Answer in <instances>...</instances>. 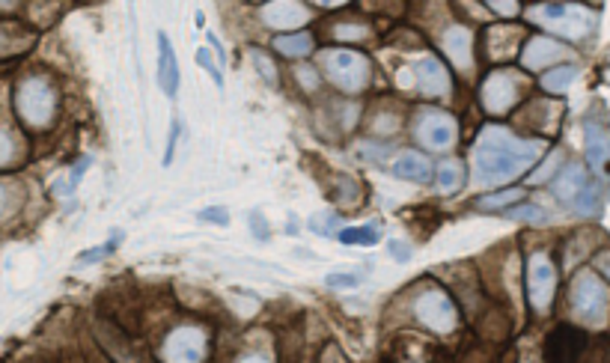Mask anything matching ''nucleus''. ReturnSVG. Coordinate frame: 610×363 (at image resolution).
<instances>
[{"instance_id":"f257e3e1","label":"nucleus","mask_w":610,"mask_h":363,"mask_svg":"<svg viewBox=\"0 0 610 363\" xmlns=\"http://www.w3.org/2000/svg\"><path fill=\"white\" fill-rule=\"evenodd\" d=\"M542 152H545V143L542 140H524L515 138L512 131L491 126L480 134L477 146H473V176L482 185L510 182L522 176L527 167H533Z\"/></svg>"},{"instance_id":"f03ea898","label":"nucleus","mask_w":610,"mask_h":363,"mask_svg":"<svg viewBox=\"0 0 610 363\" xmlns=\"http://www.w3.org/2000/svg\"><path fill=\"white\" fill-rule=\"evenodd\" d=\"M322 75L336 89H343L348 96H357L372 84V63L367 54L355 48H327L319 54Z\"/></svg>"},{"instance_id":"7ed1b4c3","label":"nucleus","mask_w":610,"mask_h":363,"mask_svg":"<svg viewBox=\"0 0 610 363\" xmlns=\"http://www.w3.org/2000/svg\"><path fill=\"white\" fill-rule=\"evenodd\" d=\"M57 89L42 75H27L16 87V110L25 126L30 129H48L57 117Z\"/></svg>"},{"instance_id":"20e7f679","label":"nucleus","mask_w":610,"mask_h":363,"mask_svg":"<svg viewBox=\"0 0 610 363\" xmlns=\"http://www.w3.org/2000/svg\"><path fill=\"white\" fill-rule=\"evenodd\" d=\"M569 307L581 325L602 327L610 313V289L593 271H581V275H574L569 286Z\"/></svg>"},{"instance_id":"39448f33","label":"nucleus","mask_w":610,"mask_h":363,"mask_svg":"<svg viewBox=\"0 0 610 363\" xmlns=\"http://www.w3.org/2000/svg\"><path fill=\"white\" fill-rule=\"evenodd\" d=\"M527 89V78L518 75L515 69H494L480 87V101L485 113L491 117H506L518 101H522Z\"/></svg>"},{"instance_id":"423d86ee","label":"nucleus","mask_w":610,"mask_h":363,"mask_svg":"<svg viewBox=\"0 0 610 363\" xmlns=\"http://www.w3.org/2000/svg\"><path fill=\"white\" fill-rule=\"evenodd\" d=\"M414 316L417 322H420L426 331H432L438 337H447L453 334L459 327V307L456 301L450 298V295L440 289V286H429L417 295L414 301Z\"/></svg>"},{"instance_id":"0eeeda50","label":"nucleus","mask_w":610,"mask_h":363,"mask_svg":"<svg viewBox=\"0 0 610 363\" xmlns=\"http://www.w3.org/2000/svg\"><path fill=\"white\" fill-rule=\"evenodd\" d=\"M414 140L429 152H447L459 140V122L447 110L423 108L414 117Z\"/></svg>"},{"instance_id":"6e6552de","label":"nucleus","mask_w":610,"mask_h":363,"mask_svg":"<svg viewBox=\"0 0 610 363\" xmlns=\"http://www.w3.org/2000/svg\"><path fill=\"white\" fill-rule=\"evenodd\" d=\"M553 194H557L560 202H566L578 214H598L602 202H598V194L593 188L590 176L581 164H569L563 167V173L553 179Z\"/></svg>"},{"instance_id":"1a4fd4ad","label":"nucleus","mask_w":610,"mask_h":363,"mask_svg":"<svg viewBox=\"0 0 610 363\" xmlns=\"http://www.w3.org/2000/svg\"><path fill=\"white\" fill-rule=\"evenodd\" d=\"M209 351V337L202 327L182 325L167 334L161 343V360L164 363H202Z\"/></svg>"},{"instance_id":"9d476101","label":"nucleus","mask_w":610,"mask_h":363,"mask_svg":"<svg viewBox=\"0 0 610 363\" xmlns=\"http://www.w3.org/2000/svg\"><path fill=\"white\" fill-rule=\"evenodd\" d=\"M557 295V268L548 254H533L527 263V298L536 313H548Z\"/></svg>"},{"instance_id":"9b49d317","label":"nucleus","mask_w":610,"mask_h":363,"mask_svg":"<svg viewBox=\"0 0 610 363\" xmlns=\"http://www.w3.org/2000/svg\"><path fill=\"white\" fill-rule=\"evenodd\" d=\"M414 89L426 99H444L453 89V78L438 57L426 54L414 63Z\"/></svg>"},{"instance_id":"f8f14e48","label":"nucleus","mask_w":610,"mask_h":363,"mask_svg":"<svg viewBox=\"0 0 610 363\" xmlns=\"http://www.w3.org/2000/svg\"><path fill=\"white\" fill-rule=\"evenodd\" d=\"M566 57H569V48L563 42L551 36H533L522 51V66L527 72H542L553 63L566 60Z\"/></svg>"},{"instance_id":"ddd939ff","label":"nucleus","mask_w":610,"mask_h":363,"mask_svg":"<svg viewBox=\"0 0 610 363\" xmlns=\"http://www.w3.org/2000/svg\"><path fill=\"white\" fill-rule=\"evenodd\" d=\"M440 48L459 72L473 69V33L465 25H453L440 33Z\"/></svg>"},{"instance_id":"4468645a","label":"nucleus","mask_w":610,"mask_h":363,"mask_svg":"<svg viewBox=\"0 0 610 363\" xmlns=\"http://www.w3.org/2000/svg\"><path fill=\"white\" fill-rule=\"evenodd\" d=\"M259 18L274 30H298L304 21L310 18V9L301 4H292V0H277V4L259 6Z\"/></svg>"},{"instance_id":"2eb2a0df","label":"nucleus","mask_w":610,"mask_h":363,"mask_svg":"<svg viewBox=\"0 0 610 363\" xmlns=\"http://www.w3.org/2000/svg\"><path fill=\"white\" fill-rule=\"evenodd\" d=\"M586 161L598 179H610V134L598 122H586Z\"/></svg>"},{"instance_id":"dca6fc26","label":"nucleus","mask_w":610,"mask_h":363,"mask_svg":"<svg viewBox=\"0 0 610 363\" xmlns=\"http://www.w3.org/2000/svg\"><path fill=\"white\" fill-rule=\"evenodd\" d=\"M158 84H161L167 99H176L179 93V63L176 51L167 33H158Z\"/></svg>"},{"instance_id":"f3484780","label":"nucleus","mask_w":610,"mask_h":363,"mask_svg":"<svg viewBox=\"0 0 610 363\" xmlns=\"http://www.w3.org/2000/svg\"><path fill=\"white\" fill-rule=\"evenodd\" d=\"M584 337L572 327H560L548 339V363H578Z\"/></svg>"},{"instance_id":"a211bd4d","label":"nucleus","mask_w":610,"mask_h":363,"mask_svg":"<svg viewBox=\"0 0 610 363\" xmlns=\"http://www.w3.org/2000/svg\"><path fill=\"white\" fill-rule=\"evenodd\" d=\"M393 176L414 182V185H426V182H432V164L420 152H399L393 161Z\"/></svg>"},{"instance_id":"6ab92c4d","label":"nucleus","mask_w":610,"mask_h":363,"mask_svg":"<svg viewBox=\"0 0 610 363\" xmlns=\"http://www.w3.org/2000/svg\"><path fill=\"white\" fill-rule=\"evenodd\" d=\"M524 126L536 129V131H553L560 122V105H553V101H533L524 113H522Z\"/></svg>"},{"instance_id":"aec40b11","label":"nucleus","mask_w":610,"mask_h":363,"mask_svg":"<svg viewBox=\"0 0 610 363\" xmlns=\"http://www.w3.org/2000/svg\"><path fill=\"white\" fill-rule=\"evenodd\" d=\"M485 36H489V54L494 57V60H503V57L515 54L518 42H522V30L497 25V27H491L489 33H485Z\"/></svg>"},{"instance_id":"412c9836","label":"nucleus","mask_w":610,"mask_h":363,"mask_svg":"<svg viewBox=\"0 0 610 363\" xmlns=\"http://www.w3.org/2000/svg\"><path fill=\"white\" fill-rule=\"evenodd\" d=\"M274 51L280 54V57H307V54H313V48H315V39H313V33H280V36H274Z\"/></svg>"},{"instance_id":"4be33fe9","label":"nucleus","mask_w":610,"mask_h":363,"mask_svg":"<svg viewBox=\"0 0 610 363\" xmlns=\"http://www.w3.org/2000/svg\"><path fill=\"white\" fill-rule=\"evenodd\" d=\"M461 185H465V164L456 161V158H447V161L438 167V188L444 191V194H456Z\"/></svg>"},{"instance_id":"5701e85b","label":"nucleus","mask_w":610,"mask_h":363,"mask_svg":"<svg viewBox=\"0 0 610 363\" xmlns=\"http://www.w3.org/2000/svg\"><path fill=\"white\" fill-rule=\"evenodd\" d=\"M574 78H578L574 66H553L551 72L542 75V89H545V93H566Z\"/></svg>"},{"instance_id":"b1692460","label":"nucleus","mask_w":610,"mask_h":363,"mask_svg":"<svg viewBox=\"0 0 610 363\" xmlns=\"http://www.w3.org/2000/svg\"><path fill=\"white\" fill-rule=\"evenodd\" d=\"M343 244H364V247H372L381 242V230L376 223H367V226H348V230H340Z\"/></svg>"},{"instance_id":"393cba45","label":"nucleus","mask_w":610,"mask_h":363,"mask_svg":"<svg viewBox=\"0 0 610 363\" xmlns=\"http://www.w3.org/2000/svg\"><path fill=\"white\" fill-rule=\"evenodd\" d=\"M522 200H524V191L522 188H506V191H494V194L480 197L477 200V209H485V212L506 209V206H512V202H522Z\"/></svg>"},{"instance_id":"a878e982","label":"nucleus","mask_w":610,"mask_h":363,"mask_svg":"<svg viewBox=\"0 0 610 363\" xmlns=\"http://www.w3.org/2000/svg\"><path fill=\"white\" fill-rule=\"evenodd\" d=\"M334 39H340V42H367L369 39L367 21H336V25H334Z\"/></svg>"},{"instance_id":"bb28decb","label":"nucleus","mask_w":610,"mask_h":363,"mask_svg":"<svg viewBox=\"0 0 610 363\" xmlns=\"http://www.w3.org/2000/svg\"><path fill=\"white\" fill-rule=\"evenodd\" d=\"M251 60H253V66H256V69H259V75H263L265 81H268L271 87H274V84H277V66L271 63V57L253 48V51H251Z\"/></svg>"},{"instance_id":"cd10ccee","label":"nucleus","mask_w":610,"mask_h":363,"mask_svg":"<svg viewBox=\"0 0 610 363\" xmlns=\"http://www.w3.org/2000/svg\"><path fill=\"white\" fill-rule=\"evenodd\" d=\"M307 226H310L313 233L327 235V233H336V230H340V218H336V214H327V212H322V214H313Z\"/></svg>"},{"instance_id":"c85d7f7f","label":"nucleus","mask_w":610,"mask_h":363,"mask_svg":"<svg viewBox=\"0 0 610 363\" xmlns=\"http://www.w3.org/2000/svg\"><path fill=\"white\" fill-rule=\"evenodd\" d=\"M506 214H510V218H515V221H530V223H542V221H545V209L533 206V202H527V206H515V209H510Z\"/></svg>"},{"instance_id":"c756f323","label":"nucleus","mask_w":610,"mask_h":363,"mask_svg":"<svg viewBox=\"0 0 610 363\" xmlns=\"http://www.w3.org/2000/svg\"><path fill=\"white\" fill-rule=\"evenodd\" d=\"M357 283H360V277L348 275V271H334V275L325 277V286H331V289H355Z\"/></svg>"},{"instance_id":"7c9ffc66","label":"nucleus","mask_w":610,"mask_h":363,"mask_svg":"<svg viewBox=\"0 0 610 363\" xmlns=\"http://www.w3.org/2000/svg\"><path fill=\"white\" fill-rule=\"evenodd\" d=\"M197 63H200V69H206V72L212 75V81H214V84L223 87V75H221L218 66H214V57L209 54V48H200V51H197Z\"/></svg>"},{"instance_id":"2f4dec72","label":"nucleus","mask_w":610,"mask_h":363,"mask_svg":"<svg viewBox=\"0 0 610 363\" xmlns=\"http://www.w3.org/2000/svg\"><path fill=\"white\" fill-rule=\"evenodd\" d=\"M119 238H122V233H117V238H110L108 244H101V247H93V251H87L81 259H78V263H84V265H87V263H98V259H105V256L119 244Z\"/></svg>"},{"instance_id":"473e14b6","label":"nucleus","mask_w":610,"mask_h":363,"mask_svg":"<svg viewBox=\"0 0 610 363\" xmlns=\"http://www.w3.org/2000/svg\"><path fill=\"white\" fill-rule=\"evenodd\" d=\"M560 161H563V152H553V155H548V161L542 164L533 176H530V182H533V185H539V182L551 179V173H553V170H557V164H560Z\"/></svg>"},{"instance_id":"72a5a7b5","label":"nucleus","mask_w":610,"mask_h":363,"mask_svg":"<svg viewBox=\"0 0 610 363\" xmlns=\"http://www.w3.org/2000/svg\"><path fill=\"white\" fill-rule=\"evenodd\" d=\"M295 78L307 93H315V89H319V75H315V69H310V66H298Z\"/></svg>"},{"instance_id":"f704fd0d","label":"nucleus","mask_w":610,"mask_h":363,"mask_svg":"<svg viewBox=\"0 0 610 363\" xmlns=\"http://www.w3.org/2000/svg\"><path fill=\"white\" fill-rule=\"evenodd\" d=\"M13 155H16V140H13V134L0 129V167H6L9 161H13Z\"/></svg>"},{"instance_id":"c9c22d12","label":"nucleus","mask_w":610,"mask_h":363,"mask_svg":"<svg viewBox=\"0 0 610 363\" xmlns=\"http://www.w3.org/2000/svg\"><path fill=\"white\" fill-rule=\"evenodd\" d=\"M200 221H209V223H218V226H227L230 218H227V209L214 206V209H202L200 212Z\"/></svg>"},{"instance_id":"e433bc0d","label":"nucleus","mask_w":610,"mask_h":363,"mask_svg":"<svg viewBox=\"0 0 610 363\" xmlns=\"http://www.w3.org/2000/svg\"><path fill=\"white\" fill-rule=\"evenodd\" d=\"M179 134H182V126L179 122H173L171 129V140H167V150H164V167L173 164V155H176V143H179Z\"/></svg>"},{"instance_id":"4c0bfd02","label":"nucleus","mask_w":610,"mask_h":363,"mask_svg":"<svg viewBox=\"0 0 610 363\" xmlns=\"http://www.w3.org/2000/svg\"><path fill=\"white\" fill-rule=\"evenodd\" d=\"M251 230H253L259 238H263V242L268 238V223H265V218H263V214H259V212H251Z\"/></svg>"},{"instance_id":"58836bf2","label":"nucleus","mask_w":610,"mask_h":363,"mask_svg":"<svg viewBox=\"0 0 610 363\" xmlns=\"http://www.w3.org/2000/svg\"><path fill=\"white\" fill-rule=\"evenodd\" d=\"M390 256L399 259V263H408V259H411V247L402 244V242H390Z\"/></svg>"},{"instance_id":"ea45409f","label":"nucleus","mask_w":610,"mask_h":363,"mask_svg":"<svg viewBox=\"0 0 610 363\" xmlns=\"http://www.w3.org/2000/svg\"><path fill=\"white\" fill-rule=\"evenodd\" d=\"M489 9H491V13H501V16H518V13H522V6H518V4H491Z\"/></svg>"},{"instance_id":"a19ab883","label":"nucleus","mask_w":610,"mask_h":363,"mask_svg":"<svg viewBox=\"0 0 610 363\" xmlns=\"http://www.w3.org/2000/svg\"><path fill=\"white\" fill-rule=\"evenodd\" d=\"M595 268L602 271V275L610 280V251H605V254H598V256H595Z\"/></svg>"},{"instance_id":"79ce46f5","label":"nucleus","mask_w":610,"mask_h":363,"mask_svg":"<svg viewBox=\"0 0 610 363\" xmlns=\"http://www.w3.org/2000/svg\"><path fill=\"white\" fill-rule=\"evenodd\" d=\"M235 363H274L268 355H263V351H253V355H244V358H239Z\"/></svg>"},{"instance_id":"37998d69","label":"nucleus","mask_w":610,"mask_h":363,"mask_svg":"<svg viewBox=\"0 0 610 363\" xmlns=\"http://www.w3.org/2000/svg\"><path fill=\"white\" fill-rule=\"evenodd\" d=\"M6 212H9V188L0 182V218H4Z\"/></svg>"},{"instance_id":"c03bdc74","label":"nucleus","mask_w":610,"mask_h":363,"mask_svg":"<svg viewBox=\"0 0 610 363\" xmlns=\"http://www.w3.org/2000/svg\"><path fill=\"white\" fill-rule=\"evenodd\" d=\"M322 363H346V358H343L340 351H336L334 346H331V348L325 351V360H322Z\"/></svg>"}]
</instances>
